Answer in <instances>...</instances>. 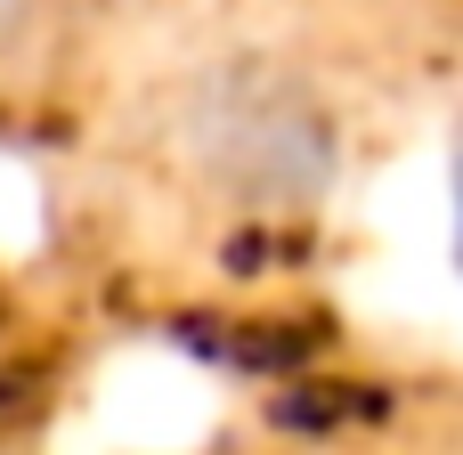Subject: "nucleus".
<instances>
[{
	"instance_id": "1",
	"label": "nucleus",
	"mask_w": 463,
	"mask_h": 455,
	"mask_svg": "<svg viewBox=\"0 0 463 455\" xmlns=\"http://www.w3.org/2000/svg\"><path fill=\"white\" fill-rule=\"evenodd\" d=\"M24 24H33V0H0V57L24 41Z\"/></svg>"
}]
</instances>
